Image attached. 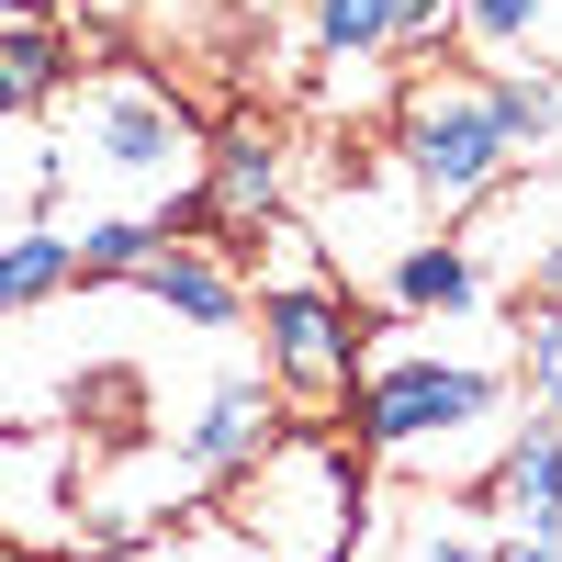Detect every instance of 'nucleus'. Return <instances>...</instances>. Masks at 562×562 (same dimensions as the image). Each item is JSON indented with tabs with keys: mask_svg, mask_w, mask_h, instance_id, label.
Here are the masks:
<instances>
[{
	"mask_svg": "<svg viewBox=\"0 0 562 562\" xmlns=\"http://www.w3.org/2000/svg\"><path fill=\"white\" fill-rule=\"evenodd\" d=\"M518 338L506 349H439V338H360V383H349V439L371 461H394L416 484H484L506 428H518Z\"/></svg>",
	"mask_w": 562,
	"mask_h": 562,
	"instance_id": "1",
	"label": "nucleus"
},
{
	"mask_svg": "<svg viewBox=\"0 0 562 562\" xmlns=\"http://www.w3.org/2000/svg\"><path fill=\"white\" fill-rule=\"evenodd\" d=\"M383 147H394V180L428 214H473V203H495L506 180H518V147H506V124H495L484 68H416Z\"/></svg>",
	"mask_w": 562,
	"mask_h": 562,
	"instance_id": "2",
	"label": "nucleus"
},
{
	"mask_svg": "<svg viewBox=\"0 0 562 562\" xmlns=\"http://www.w3.org/2000/svg\"><path fill=\"white\" fill-rule=\"evenodd\" d=\"M248 540H259V562H349V540H360V518H371V495H360V439H293L281 428L248 473H237V506H225Z\"/></svg>",
	"mask_w": 562,
	"mask_h": 562,
	"instance_id": "3",
	"label": "nucleus"
},
{
	"mask_svg": "<svg viewBox=\"0 0 562 562\" xmlns=\"http://www.w3.org/2000/svg\"><path fill=\"white\" fill-rule=\"evenodd\" d=\"M259 360L293 405H349L360 383V315L326 270H281L259 293Z\"/></svg>",
	"mask_w": 562,
	"mask_h": 562,
	"instance_id": "4",
	"label": "nucleus"
},
{
	"mask_svg": "<svg viewBox=\"0 0 562 562\" xmlns=\"http://www.w3.org/2000/svg\"><path fill=\"white\" fill-rule=\"evenodd\" d=\"M57 169H102V180H135V192H169L192 169V124L147 79H90L79 90V135H68Z\"/></svg>",
	"mask_w": 562,
	"mask_h": 562,
	"instance_id": "5",
	"label": "nucleus"
},
{
	"mask_svg": "<svg viewBox=\"0 0 562 562\" xmlns=\"http://www.w3.org/2000/svg\"><path fill=\"white\" fill-rule=\"evenodd\" d=\"M0 540L23 551H79V439L68 428H12L0 439Z\"/></svg>",
	"mask_w": 562,
	"mask_h": 562,
	"instance_id": "6",
	"label": "nucleus"
},
{
	"mask_svg": "<svg viewBox=\"0 0 562 562\" xmlns=\"http://www.w3.org/2000/svg\"><path fill=\"white\" fill-rule=\"evenodd\" d=\"M281 439V383H259V371H237V383H214L192 416H180V428H169V450L180 461H192V473L203 484H237L248 473V461Z\"/></svg>",
	"mask_w": 562,
	"mask_h": 562,
	"instance_id": "7",
	"label": "nucleus"
},
{
	"mask_svg": "<svg viewBox=\"0 0 562 562\" xmlns=\"http://www.w3.org/2000/svg\"><path fill=\"white\" fill-rule=\"evenodd\" d=\"M473 495H484V518H495V529H562V416L518 405V428H506L495 473H484Z\"/></svg>",
	"mask_w": 562,
	"mask_h": 562,
	"instance_id": "8",
	"label": "nucleus"
},
{
	"mask_svg": "<svg viewBox=\"0 0 562 562\" xmlns=\"http://www.w3.org/2000/svg\"><path fill=\"white\" fill-rule=\"evenodd\" d=\"M180 214H192V225H270L281 214V135L270 124H225L214 135V180Z\"/></svg>",
	"mask_w": 562,
	"mask_h": 562,
	"instance_id": "9",
	"label": "nucleus"
},
{
	"mask_svg": "<svg viewBox=\"0 0 562 562\" xmlns=\"http://www.w3.org/2000/svg\"><path fill=\"white\" fill-rule=\"evenodd\" d=\"M383 293H394V315H405V326H428V315H473V304L495 293V270H484V248H473V237H405Z\"/></svg>",
	"mask_w": 562,
	"mask_h": 562,
	"instance_id": "10",
	"label": "nucleus"
},
{
	"mask_svg": "<svg viewBox=\"0 0 562 562\" xmlns=\"http://www.w3.org/2000/svg\"><path fill=\"white\" fill-rule=\"evenodd\" d=\"M124 281H135V293H147V304H169L180 326H237V315H248V281L225 270L214 248H180V237H158V248L135 259Z\"/></svg>",
	"mask_w": 562,
	"mask_h": 562,
	"instance_id": "11",
	"label": "nucleus"
},
{
	"mask_svg": "<svg viewBox=\"0 0 562 562\" xmlns=\"http://www.w3.org/2000/svg\"><path fill=\"white\" fill-rule=\"evenodd\" d=\"M484 90H495V124L518 147V169L562 158V68L551 57H506V68H484Z\"/></svg>",
	"mask_w": 562,
	"mask_h": 562,
	"instance_id": "12",
	"label": "nucleus"
},
{
	"mask_svg": "<svg viewBox=\"0 0 562 562\" xmlns=\"http://www.w3.org/2000/svg\"><path fill=\"white\" fill-rule=\"evenodd\" d=\"M57 90H68V34L34 23L23 0H0V124L34 113V102H57Z\"/></svg>",
	"mask_w": 562,
	"mask_h": 562,
	"instance_id": "13",
	"label": "nucleus"
},
{
	"mask_svg": "<svg viewBox=\"0 0 562 562\" xmlns=\"http://www.w3.org/2000/svg\"><path fill=\"white\" fill-rule=\"evenodd\" d=\"M79 281V248H68V225H12L0 237V315H34V304H57Z\"/></svg>",
	"mask_w": 562,
	"mask_h": 562,
	"instance_id": "14",
	"label": "nucleus"
},
{
	"mask_svg": "<svg viewBox=\"0 0 562 562\" xmlns=\"http://www.w3.org/2000/svg\"><path fill=\"white\" fill-rule=\"evenodd\" d=\"M315 57H338V68L405 57V0H315Z\"/></svg>",
	"mask_w": 562,
	"mask_h": 562,
	"instance_id": "15",
	"label": "nucleus"
},
{
	"mask_svg": "<svg viewBox=\"0 0 562 562\" xmlns=\"http://www.w3.org/2000/svg\"><path fill=\"white\" fill-rule=\"evenodd\" d=\"M450 34L473 45L484 68H506V57H529L551 34V0H450Z\"/></svg>",
	"mask_w": 562,
	"mask_h": 562,
	"instance_id": "16",
	"label": "nucleus"
},
{
	"mask_svg": "<svg viewBox=\"0 0 562 562\" xmlns=\"http://www.w3.org/2000/svg\"><path fill=\"white\" fill-rule=\"evenodd\" d=\"M405 506H416V518H394V540H383V551L360 540L371 562H484V540H495V529H461L450 506H428V495H405Z\"/></svg>",
	"mask_w": 562,
	"mask_h": 562,
	"instance_id": "17",
	"label": "nucleus"
},
{
	"mask_svg": "<svg viewBox=\"0 0 562 562\" xmlns=\"http://www.w3.org/2000/svg\"><path fill=\"white\" fill-rule=\"evenodd\" d=\"M518 394L540 416H562V293H529V315H518Z\"/></svg>",
	"mask_w": 562,
	"mask_h": 562,
	"instance_id": "18",
	"label": "nucleus"
},
{
	"mask_svg": "<svg viewBox=\"0 0 562 562\" xmlns=\"http://www.w3.org/2000/svg\"><path fill=\"white\" fill-rule=\"evenodd\" d=\"M158 237H169V225H158V214H90V225H79V237H68V248H79V281H124L135 259H147V248H158Z\"/></svg>",
	"mask_w": 562,
	"mask_h": 562,
	"instance_id": "19",
	"label": "nucleus"
},
{
	"mask_svg": "<svg viewBox=\"0 0 562 562\" xmlns=\"http://www.w3.org/2000/svg\"><path fill=\"white\" fill-rule=\"evenodd\" d=\"M484 562H562V529H495Z\"/></svg>",
	"mask_w": 562,
	"mask_h": 562,
	"instance_id": "20",
	"label": "nucleus"
},
{
	"mask_svg": "<svg viewBox=\"0 0 562 562\" xmlns=\"http://www.w3.org/2000/svg\"><path fill=\"white\" fill-rule=\"evenodd\" d=\"M529 293H562V214L540 225V248H529Z\"/></svg>",
	"mask_w": 562,
	"mask_h": 562,
	"instance_id": "21",
	"label": "nucleus"
},
{
	"mask_svg": "<svg viewBox=\"0 0 562 562\" xmlns=\"http://www.w3.org/2000/svg\"><path fill=\"white\" fill-rule=\"evenodd\" d=\"M450 34V0H405V57H416V45H439Z\"/></svg>",
	"mask_w": 562,
	"mask_h": 562,
	"instance_id": "22",
	"label": "nucleus"
}]
</instances>
